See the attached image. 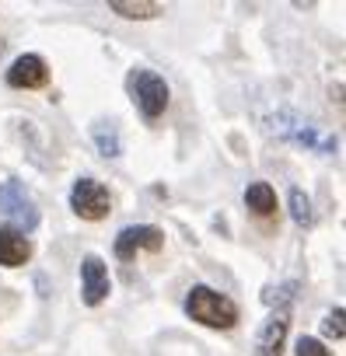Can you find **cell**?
<instances>
[{
  "label": "cell",
  "instance_id": "5b68a950",
  "mask_svg": "<svg viewBox=\"0 0 346 356\" xmlns=\"http://www.w3.org/2000/svg\"><path fill=\"white\" fill-rule=\"evenodd\" d=\"M164 248V231L150 227V224H136V227H126L119 231L116 238V255L123 262L136 259V252H161Z\"/></svg>",
  "mask_w": 346,
  "mask_h": 356
},
{
  "label": "cell",
  "instance_id": "7a4b0ae2",
  "mask_svg": "<svg viewBox=\"0 0 346 356\" xmlns=\"http://www.w3.org/2000/svg\"><path fill=\"white\" fill-rule=\"evenodd\" d=\"M129 95L136 102V108L147 115V119H157L164 108H168V84L161 74L154 70H133L129 74Z\"/></svg>",
  "mask_w": 346,
  "mask_h": 356
},
{
  "label": "cell",
  "instance_id": "277c9868",
  "mask_svg": "<svg viewBox=\"0 0 346 356\" xmlns=\"http://www.w3.org/2000/svg\"><path fill=\"white\" fill-rule=\"evenodd\" d=\"M70 207L84 220H102L112 210V196L102 182H95V178H81V182H74V189H70Z\"/></svg>",
  "mask_w": 346,
  "mask_h": 356
},
{
  "label": "cell",
  "instance_id": "52a82bcc",
  "mask_svg": "<svg viewBox=\"0 0 346 356\" xmlns=\"http://www.w3.org/2000/svg\"><path fill=\"white\" fill-rule=\"evenodd\" d=\"M287 328H290V311L287 307H276L266 318V325H262V332L255 339V356H280L283 353V342H287Z\"/></svg>",
  "mask_w": 346,
  "mask_h": 356
},
{
  "label": "cell",
  "instance_id": "3957f363",
  "mask_svg": "<svg viewBox=\"0 0 346 356\" xmlns=\"http://www.w3.org/2000/svg\"><path fill=\"white\" fill-rule=\"evenodd\" d=\"M0 210H4V213L18 224L15 231H22V234L36 231V224H39V207H36V200L29 196V189H25L22 182H15V178L0 182Z\"/></svg>",
  "mask_w": 346,
  "mask_h": 356
},
{
  "label": "cell",
  "instance_id": "8fae6325",
  "mask_svg": "<svg viewBox=\"0 0 346 356\" xmlns=\"http://www.w3.org/2000/svg\"><path fill=\"white\" fill-rule=\"evenodd\" d=\"M116 15L129 18V22H147V18H157L161 15V4H143V0H136V4H126V0H112L109 4Z\"/></svg>",
  "mask_w": 346,
  "mask_h": 356
},
{
  "label": "cell",
  "instance_id": "9a60e30c",
  "mask_svg": "<svg viewBox=\"0 0 346 356\" xmlns=\"http://www.w3.org/2000/svg\"><path fill=\"white\" fill-rule=\"evenodd\" d=\"M297 356H332V353H329V349H325L318 339H308V335H301V339H297Z\"/></svg>",
  "mask_w": 346,
  "mask_h": 356
},
{
  "label": "cell",
  "instance_id": "8992f818",
  "mask_svg": "<svg viewBox=\"0 0 346 356\" xmlns=\"http://www.w3.org/2000/svg\"><path fill=\"white\" fill-rule=\"evenodd\" d=\"M8 84L11 88H25V91H36V88H46L49 84V67L42 56H18L8 70Z\"/></svg>",
  "mask_w": 346,
  "mask_h": 356
},
{
  "label": "cell",
  "instance_id": "9c48e42d",
  "mask_svg": "<svg viewBox=\"0 0 346 356\" xmlns=\"http://www.w3.org/2000/svg\"><path fill=\"white\" fill-rule=\"evenodd\" d=\"M29 259H32V241L22 231L0 224V266L15 269V266H25Z\"/></svg>",
  "mask_w": 346,
  "mask_h": 356
},
{
  "label": "cell",
  "instance_id": "2e32d148",
  "mask_svg": "<svg viewBox=\"0 0 346 356\" xmlns=\"http://www.w3.org/2000/svg\"><path fill=\"white\" fill-rule=\"evenodd\" d=\"M0 56H4V39H0Z\"/></svg>",
  "mask_w": 346,
  "mask_h": 356
},
{
  "label": "cell",
  "instance_id": "4fadbf2b",
  "mask_svg": "<svg viewBox=\"0 0 346 356\" xmlns=\"http://www.w3.org/2000/svg\"><path fill=\"white\" fill-rule=\"evenodd\" d=\"M290 217L297 227H311L315 224V213H311V200L301 193V189H290Z\"/></svg>",
  "mask_w": 346,
  "mask_h": 356
},
{
  "label": "cell",
  "instance_id": "5bb4252c",
  "mask_svg": "<svg viewBox=\"0 0 346 356\" xmlns=\"http://www.w3.org/2000/svg\"><path fill=\"white\" fill-rule=\"evenodd\" d=\"M343 307H336V311H329L325 314V321H322V328H325V335H332V339H343L346 335V325H343Z\"/></svg>",
  "mask_w": 346,
  "mask_h": 356
},
{
  "label": "cell",
  "instance_id": "7c38bea8",
  "mask_svg": "<svg viewBox=\"0 0 346 356\" xmlns=\"http://www.w3.org/2000/svg\"><path fill=\"white\" fill-rule=\"evenodd\" d=\"M95 143H98V150L105 157H119L123 154V143H119V133H116L112 122H98L95 126Z\"/></svg>",
  "mask_w": 346,
  "mask_h": 356
},
{
  "label": "cell",
  "instance_id": "ba28073f",
  "mask_svg": "<svg viewBox=\"0 0 346 356\" xmlns=\"http://www.w3.org/2000/svg\"><path fill=\"white\" fill-rule=\"evenodd\" d=\"M81 293H84V304H102L109 297V269L98 255H84L81 262Z\"/></svg>",
  "mask_w": 346,
  "mask_h": 356
},
{
  "label": "cell",
  "instance_id": "30bf717a",
  "mask_svg": "<svg viewBox=\"0 0 346 356\" xmlns=\"http://www.w3.org/2000/svg\"><path fill=\"white\" fill-rule=\"evenodd\" d=\"M245 207L255 213V217H273L276 213V193L269 182H252L245 189Z\"/></svg>",
  "mask_w": 346,
  "mask_h": 356
},
{
  "label": "cell",
  "instance_id": "6da1fadb",
  "mask_svg": "<svg viewBox=\"0 0 346 356\" xmlns=\"http://www.w3.org/2000/svg\"><path fill=\"white\" fill-rule=\"evenodd\" d=\"M186 314L207 328H235L238 321V307L231 297L210 290V286H193L186 297Z\"/></svg>",
  "mask_w": 346,
  "mask_h": 356
}]
</instances>
